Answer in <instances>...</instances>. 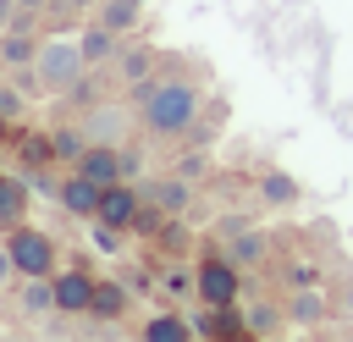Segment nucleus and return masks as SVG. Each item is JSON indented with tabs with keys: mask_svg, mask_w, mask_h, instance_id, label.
I'll return each mask as SVG.
<instances>
[{
	"mask_svg": "<svg viewBox=\"0 0 353 342\" xmlns=\"http://www.w3.org/2000/svg\"><path fill=\"white\" fill-rule=\"evenodd\" d=\"M6 281H17V259H11V248L0 243V287H6Z\"/></svg>",
	"mask_w": 353,
	"mask_h": 342,
	"instance_id": "27",
	"label": "nucleus"
},
{
	"mask_svg": "<svg viewBox=\"0 0 353 342\" xmlns=\"http://www.w3.org/2000/svg\"><path fill=\"white\" fill-rule=\"evenodd\" d=\"M138 331H143V342H188V336H193V325L176 320V314H149Z\"/></svg>",
	"mask_w": 353,
	"mask_h": 342,
	"instance_id": "20",
	"label": "nucleus"
},
{
	"mask_svg": "<svg viewBox=\"0 0 353 342\" xmlns=\"http://www.w3.org/2000/svg\"><path fill=\"white\" fill-rule=\"evenodd\" d=\"M17 314H22V320L55 314V287H50V276H17Z\"/></svg>",
	"mask_w": 353,
	"mask_h": 342,
	"instance_id": "12",
	"label": "nucleus"
},
{
	"mask_svg": "<svg viewBox=\"0 0 353 342\" xmlns=\"http://www.w3.org/2000/svg\"><path fill=\"white\" fill-rule=\"evenodd\" d=\"M149 199H154L165 215H182V210L193 204V182H188L182 171H171V177H149Z\"/></svg>",
	"mask_w": 353,
	"mask_h": 342,
	"instance_id": "17",
	"label": "nucleus"
},
{
	"mask_svg": "<svg viewBox=\"0 0 353 342\" xmlns=\"http://www.w3.org/2000/svg\"><path fill=\"white\" fill-rule=\"evenodd\" d=\"M88 6H99V0H50V17H66V22H72V17H83Z\"/></svg>",
	"mask_w": 353,
	"mask_h": 342,
	"instance_id": "26",
	"label": "nucleus"
},
{
	"mask_svg": "<svg viewBox=\"0 0 353 342\" xmlns=\"http://www.w3.org/2000/svg\"><path fill=\"white\" fill-rule=\"evenodd\" d=\"M138 6H143V0H138Z\"/></svg>",
	"mask_w": 353,
	"mask_h": 342,
	"instance_id": "31",
	"label": "nucleus"
},
{
	"mask_svg": "<svg viewBox=\"0 0 353 342\" xmlns=\"http://www.w3.org/2000/svg\"><path fill=\"white\" fill-rule=\"evenodd\" d=\"M17 154H22V165H50L55 160L50 132H17Z\"/></svg>",
	"mask_w": 353,
	"mask_h": 342,
	"instance_id": "22",
	"label": "nucleus"
},
{
	"mask_svg": "<svg viewBox=\"0 0 353 342\" xmlns=\"http://www.w3.org/2000/svg\"><path fill=\"white\" fill-rule=\"evenodd\" d=\"M110 66H116V77H121L127 88H138L143 77L160 72V50H154V44H121V55H116Z\"/></svg>",
	"mask_w": 353,
	"mask_h": 342,
	"instance_id": "11",
	"label": "nucleus"
},
{
	"mask_svg": "<svg viewBox=\"0 0 353 342\" xmlns=\"http://www.w3.org/2000/svg\"><path fill=\"white\" fill-rule=\"evenodd\" d=\"M132 121H138V110H132V99H127V105H110V99H94V105H88V121H83V127H88V138H99V143H121Z\"/></svg>",
	"mask_w": 353,
	"mask_h": 342,
	"instance_id": "7",
	"label": "nucleus"
},
{
	"mask_svg": "<svg viewBox=\"0 0 353 342\" xmlns=\"http://www.w3.org/2000/svg\"><path fill=\"white\" fill-rule=\"evenodd\" d=\"M6 248H11V259H17V276H55V270H61L55 237L39 232V226H28V221L6 232Z\"/></svg>",
	"mask_w": 353,
	"mask_h": 342,
	"instance_id": "3",
	"label": "nucleus"
},
{
	"mask_svg": "<svg viewBox=\"0 0 353 342\" xmlns=\"http://www.w3.org/2000/svg\"><path fill=\"white\" fill-rule=\"evenodd\" d=\"M127 99H132L138 127H143L149 138H176V132H188L193 116H199V105H204L199 83H193L182 66H165V72L143 77L138 88H127Z\"/></svg>",
	"mask_w": 353,
	"mask_h": 342,
	"instance_id": "1",
	"label": "nucleus"
},
{
	"mask_svg": "<svg viewBox=\"0 0 353 342\" xmlns=\"http://www.w3.org/2000/svg\"><path fill=\"white\" fill-rule=\"evenodd\" d=\"M28 221V177H6L0 171V232Z\"/></svg>",
	"mask_w": 353,
	"mask_h": 342,
	"instance_id": "18",
	"label": "nucleus"
},
{
	"mask_svg": "<svg viewBox=\"0 0 353 342\" xmlns=\"http://www.w3.org/2000/svg\"><path fill=\"white\" fill-rule=\"evenodd\" d=\"M11 22H17V0H0V33H6Z\"/></svg>",
	"mask_w": 353,
	"mask_h": 342,
	"instance_id": "28",
	"label": "nucleus"
},
{
	"mask_svg": "<svg viewBox=\"0 0 353 342\" xmlns=\"http://www.w3.org/2000/svg\"><path fill=\"white\" fill-rule=\"evenodd\" d=\"M226 254H232L243 270H259V265L270 259V237H265L259 226H237V232L226 237Z\"/></svg>",
	"mask_w": 353,
	"mask_h": 342,
	"instance_id": "16",
	"label": "nucleus"
},
{
	"mask_svg": "<svg viewBox=\"0 0 353 342\" xmlns=\"http://www.w3.org/2000/svg\"><path fill=\"white\" fill-rule=\"evenodd\" d=\"M39 33H28V22H11L6 33H0V61H6V72H33V61H39Z\"/></svg>",
	"mask_w": 353,
	"mask_h": 342,
	"instance_id": "10",
	"label": "nucleus"
},
{
	"mask_svg": "<svg viewBox=\"0 0 353 342\" xmlns=\"http://www.w3.org/2000/svg\"><path fill=\"white\" fill-rule=\"evenodd\" d=\"M94 270H83V265H66V270H55L50 276V287H55V314H88V303H94Z\"/></svg>",
	"mask_w": 353,
	"mask_h": 342,
	"instance_id": "6",
	"label": "nucleus"
},
{
	"mask_svg": "<svg viewBox=\"0 0 353 342\" xmlns=\"http://www.w3.org/2000/svg\"><path fill=\"white\" fill-rule=\"evenodd\" d=\"M287 320H298V325H325L331 320V292H320V287H292V298H287Z\"/></svg>",
	"mask_w": 353,
	"mask_h": 342,
	"instance_id": "15",
	"label": "nucleus"
},
{
	"mask_svg": "<svg viewBox=\"0 0 353 342\" xmlns=\"http://www.w3.org/2000/svg\"><path fill=\"white\" fill-rule=\"evenodd\" d=\"M33 72H39V88L44 94H72L94 66H88V55H83V44L77 39H66V33H50L44 44H39V61H33Z\"/></svg>",
	"mask_w": 353,
	"mask_h": 342,
	"instance_id": "2",
	"label": "nucleus"
},
{
	"mask_svg": "<svg viewBox=\"0 0 353 342\" xmlns=\"http://www.w3.org/2000/svg\"><path fill=\"white\" fill-rule=\"evenodd\" d=\"M11 127H17V121H11L6 110H0V143H17V132H11Z\"/></svg>",
	"mask_w": 353,
	"mask_h": 342,
	"instance_id": "29",
	"label": "nucleus"
},
{
	"mask_svg": "<svg viewBox=\"0 0 353 342\" xmlns=\"http://www.w3.org/2000/svg\"><path fill=\"white\" fill-rule=\"evenodd\" d=\"M138 17H143V6H138V0H99V22H105V28H116L121 39L138 28Z\"/></svg>",
	"mask_w": 353,
	"mask_h": 342,
	"instance_id": "21",
	"label": "nucleus"
},
{
	"mask_svg": "<svg viewBox=\"0 0 353 342\" xmlns=\"http://www.w3.org/2000/svg\"><path fill=\"white\" fill-rule=\"evenodd\" d=\"M193 292H199V303H210V309H221V303H237V292H243V265L226 254H215V259H199L193 265Z\"/></svg>",
	"mask_w": 353,
	"mask_h": 342,
	"instance_id": "4",
	"label": "nucleus"
},
{
	"mask_svg": "<svg viewBox=\"0 0 353 342\" xmlns=\"http://www.w3.org/2000/svg\"><path fill=\"white\" fill-rule=\"evenodd\" d=\"M77 44H83V55H88V66H94V72H99V66H110V61L121 55V33H116V28H105L99 17L77 33Z\"/></svg>",
	"mask_w": 353,
	"mask_h": 342,
	"instance_id": "14",
	"label": "nucleus"
},
{
	"mask_svg": "<svg viewBox=\"0 0 353 342\" xmlns=\"http://www.w3.org/2000/svg\"><path fill=\"white\" fill-rule=\"evenodd\" d=\"M127 309H132V292H127V281H116V276L105 281V276H99V281H94V303H88V320H105V325H116Z\"/></svg>",
	"mask_w": 353,
	"mask_h": 342,
	"instance_id": "13",
	"label": "nucleus"
},
{
	"mask_svg": "<svg viewBox=\"0 0 353 342\" xmlns=\"http://www.w3.org/2000/svg\"><path fill=\"white\" fill-rule=\"evenodd\" d=\"M259 193H265V204H292V199H298V182H292L287 171H265V177H259Z\"/></svg>",
	"mask_w": 353,
	"mask_h": 342,
	"instance_id": "23",
	"label": "nucleus"
},
{
	"mask_svg": "<svg viewBox=\"0 0 353 342\" xmlns=\"http://www.w3.org/2000/svg\"><path fill=\"white\" fill-rule=\"evenodd\" d=\"M281 314H287V309H276V303H259V309L248 314V331H254V336H276V331H281Z\"/></svg>",
	"mask_w": 353,
	"mask_h": 342,
	"instance_id": "24",
	"label": "nucleus"
},
{
	"mask_svg": "<svg viewBox=\"0 0 353 342\" xmlns=\"http://www.w3.org/2000/svg\"><path fill=\"white\" fill-rule=\"evenodd\" d=\"M55 204H61L66 215L94 221V210H99V182H94V177H83V171H72L66 182H55Z\"/></svg>",
	"mask_w": 353,
	"mask_h": 342,
	"instance_id": "9",
	"label": "nucleus"
},
{
	"mask_svg": "<svg viewBox=\"0 0 353 342\" xmlns=\"http://www.w3.org/2000/svg\"><path fill=\"white\" fill-rule=\"evenodd\" d=\"M138 204H143V193H138L127 177H121V182H105V188H99V210H94V221H99V226H116V232H132Z\"/></svg>",
	"mask_w": 353,
	"mask_h": 342,
	"instance_id": "5",
	"label": "nucleus"
},
{
	"mask_svg": "<svg viewBox=\"0 0 353 342\" xmlns=\"http://www.w3.org/2000/svg\"><path fill=\"white\" fill-rule=\"evenodd\" d=\"M88 143H94V138H88V127H72V121H61V127L50 132V149H55V160H66V165H77Z\"/></svg>",
	"mask_w": 353,
	"mask_h": 342,
	"instance_id": "19",
	"label": "nucleus"
},
{
	"mask_svg": "<svg viewBox=\"0 0 353 342\" xmlns=\"http://www.w3.org/2000/svg\"><path fill=\"white\" fill-rule=\"evenodd\" d=\"M72 171H83V177H94V182L105 188V182H121V177H127V154H121V143H99V138H94Z\"/></svg>",
	"mask_w": 353,
	"mask_h": 342,
	"instance_id": "8",
	"label": "nucleus"
},
{
	"mask_svg": "<svg viewBox=\"0 0 353 342\" xmlns=\"http://www.w3.org/2000/svg\"><path fill=\"white\" fill-rule=\"evenodd\" d=\"M0 83H6V61H0Z\"/></svg>",
	"mask_w": 353,
	"mask_h": 342,
	"instance_id": "30",
	"label": "nucleus"
},
{
	"mask_svg": "<svg viewBox=\"0 0 353 342\" xmlns=\"http://www.w3.org/2000/svg\"><path fill=\"white\" fill-rule=\"evenodd\" d=\"M0 110H6L11 121H22V116H28V94H17V83H0Z\"/></svg>",
	"mask_w": 353,
	"mask_h": 342,
	"instance_id": "25",
	"label": "nucleus"
}]
</instances>
